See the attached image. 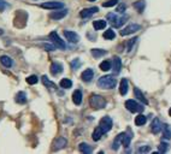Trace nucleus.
<instances>
[{
	"label": "nucleus",
	"mask_w": 171,
	"mask_h": 154,
	"mask_svg": "<svg viewBox=\"0 0 171 154\" xmlns=\"http://www.w3.org/2000/svg\"><path fill=\"white\" fill-rule=\"evenodd\" d=\"M107 52L106 51H104V49H98V48H94V49H92V56H93L94 58H100L102 56H105Z\"/></svg>",
	"instance_id": "27"
},
{
	"label": "nucleus",
	"mask_w": 171,
	"mask_h": 154,
	"mask_svg": "<svg viewBox=\"0 0 171 154\" xmlns=\"http://www.w3.org/2000/svg\"><path fill=\"white\" fill-rule=\"evenodd\" d=\"M169 114H170V117H171V108L169 110Z\"/></svg>",
	"instance_id": "43"
},
{
	"label": "nucleus",
	"mask_w": 171,
	"mask_h": 154,
	"mask_svg": "<svg viewBox=\"0 0 171 154\" xmlns=\"http://www.w3.org/2000/svg\"><path fill=\"white\" fill-rule=\"evenodd\" d=\"M111 69H112V71H113L114 75H118V73L121 72V69H122V60H121L119 57H113Z\"/></svg>",
	"instance_id": "10"
},
{
	"label": "nucleus",
	"mask_w": 171,
	"mask_h": 154,
	"mask_svg": "<svg viewBox=\"0 0 171 154\" xmlns=\"http://www.w3.org/2000/svg\"><path fill=\"white\" fill-rule=\"evenodd\" d=\"M78 149H80L81 153H84V154H89V153L93 152L92 147H89V145H87V143H81L78 146Z\"/></svg>",
	"instance_id": "25"
},
{
	"label": "nucleus",
	"mask_w": 171,
	"mask_h": 154,
	"mask_svg": "<svg viewBox=\"0 0 171 154\" xmlns=\"http://www.w3.org/2000/svg\"><path fill=\"white\" fill-rule=\"evenodd\" d=\"M67 15H68V10H60V11H54V12H52V14L49 15V17H51L52 19L58 21V19L64 18Z\"/></svg>",
	"instance_id": "15"
},
{
	"label": "nucleus",
	"mask_w": 171,
	"mask_h": 154,
	"mask_svg": "<svg viewBox=\"0 0 171 154\" xmlns=\"http://www.w3.org/2000/svg\"><path fill=\"white\" fill-rule=\"evenodd\" d=\"M146 122H147V118H146V116H143V114H139L137 117L135 118V124L137 126H141L143 124H146Z\"/></svg>",
	"instance_id": "26"
},
{
	"label": "nucleus",
	"mask_w": 171,
	"mask_h": 154,
	"mask_svg": "<svg viewBox=\"0 0 171 154\" xmlns=\"http://www.w3.org/2000/svg\"><path fill=\"white\" fill-rule=\"evenodd\" d=\"M71 68H72V70H77L78 68H80V65H81V61H80V59H74L72 61H71Z\"/></svg>",
	"instance_id": "35"
},
{
	"label": "nucleus",
	"mask_w": 171,
	"mask_h": 154,
	"mask_svg": "<svg viewBox=\"0 0 171 154\" xmlns=\"http://www.w3.org/2000/svg\"><path fill=\"white\" fill-rule=\"evenodd\" d=\"M140 25L139 24H129L128 27H125L123 30H121V35L122 36H125V35H130L133 33H136L137 30H140Z\"/></svg>",
	"instance_id": "11"
},
{
	"label": "nucleus",
	"mask_w": 171,
	"mask_h": 154,
	"mask_svg": "<svg viewBox=\"0 0 171 154\" xmlns=\"http://www.w3.org/2000/svg\"><path fill=\"white\" fill-rule=\"evenodd\" d=\"M102 135H104V133L101 131L100 128L98 126L97 129L94 130V133H93V135H92V137H93V140H94V141H99V140L101 138V136H102Z\"/></svg>",
	"instance_id": "30"
},
{
	"label": "nucleus",
	"mask_w": 171,
	"mask_h": 154,
	"mask_svg": "<svg viewBox=\"0 0 171 154\" xmlns=\"http://www.w3.org/2000/svg\"><path fill=\"white\" fill-rule=\"evenodd\" d=\"M7 6H9V5H7V3L5 1V0H0V12L5 11Z\"/></svg>",
	"instance_id": "40"
},
{
	"label": "nucleus",
	"mask_w": 171,
	"mask_h": 154,
	"mask_svg": "<svg viewBox=\"0 0 171 154\" xmlns=\"http://www.w3.org/2000/svg\"><path fill=\"white\" fill-rule=\"evenodd\" d=\"M72 101H74L75 105H81V102H82V92L80 91V89H77V91L74 92Z\"/></svg>",
	"instance_id": "18"
},
{
	"label": "nucleus",
	"mask_w": 171,
	"mask_h": 154,
	"mask_svg": "<svg viewBox=\"0 0 171 154\" xmlns=\"http://www.w3.org/2000/svg\"><path fill=\"white\" fill-rule=\"evenodd\" d=\"M145 5H146V4H145V0H139V1H136V3H134V7L139 11V12H142L143 11V9H145Z\"/></svg>",
	"instance_id": "32"
},
{
	"label": "nucleus",
	"mask_w": 171,
	"mask_h": 154,
	"mask_svg": "<svg viewBox=\"0 0 171 154\" xmlns=\"http://www.w3.org/2000/svg\"><path fill=\"white\" fill-rule=\"evenodd\" d=\"M0 63H1L3 65L6 66V68H11L12 66V59L10 57H7V56H1V57H0Z\"/></svg>",
	"instance_id": "23"
},
{
	"label": "nucleus",
	"mask_w": 171,
	"mask_h": 154,
	"mask_svg": "<svg viewBox=\"0 0 171 154\" xmlns=\"http://www.w3.org/2000/svg\"><path fill=\"white\" fill-rule=\"evenodd\" d=\"M151 150V148L148 147V146H143V147H140L139 149H137V153H147V152H150Z\"/></svg>",
	"instance_id": "41"
},
{
	"label": "nucleus",
	"mask_w": 171,
	"mask_h": 154,
	"mask_svg": "<svg viewBox=\"0 0 171 154\" xmlns=\"http://www.w3.org/2000/svg\"><path fill=\"white\" fill-rule=\"evenodd\" d=\"M131 137H133V134H131L130 130H128L127 133H121L118 134L113 141L112 143V149L117 150L119 148V146H124V147H128L130 145V141H131Z\"/></svg>",
	"instance_id": "1"
},
{
	"label": "nucleus",
	"mask_w": 171,
	"mask_h": 154,
	"mask_svg": "<svg viewBox=\"0 0 171 154\" xmlns=\"http://www.w3.org/2000/svg\"><path fill=\"white\" fill-rule=\"evenodd\" d=\"M99 128L101 129V131L104 134L109 133L112 129V119L110 117H107V116H106V117H102L100 123H99Z\"/></svg>",
	"instance_id": "6"
},
{
	"label": "nucleus",
	"mask_w": 171,
	"mask_h": 154,
	"mask_svg": "<svg viewBox=\"0 0 171 154\" xmlns=\"http://www.w3.org/2000/svg\"><path fill=\"white\" fill-rule=\"evenodd\" d=\"M42 82L48 88V89H56V84L53 82H51L48 78H47V76H42Z\"/></svg>",
	"instance_id": "29"
},
{
	"label": "nucleus",
	"mask_w": 171,
	"mask_h": 154,
	"mask_svg": "<svg viewBox=\"0 0 171 154\" xmlns=\"http://www.w3.org/2000/svg\"><path fill=\"white\" fill-rule=\"evenodd\" d=\"M125 9H127V5H125V4H119L116 11L118 12V14H123V12L125 11Z\"/></svg>",
	"instance_id": "39"
},
{
	"label": "nucleus",
	"mask_w": 171,
	"mask_h": 154,
	"mask_svg": "<svg viewBox=\"0 0 171 154\" xmlns=\"http://www.w3.org/2000/svg\"><path fill=\"white\" fill-rule=\"evenodd\" d=\"M64 36L67 37V40L70 41L71 43H77L80 41V35L75 31H71V30H64Z\"/></svg>",
	"instance_id": "9"
},
{
	"label": "nucleus",
	"mask_w": 171,
	"mask_h": 154,
	"mask_svg": "<svg viewBox=\"0 0 171 154\" xmlns=\"http://www.w3.org/2000/svg\"><path fill=\"white\" fill-rule=\"evenodd\" d=\"M114 37H116V34L112 29H109L104 33V38H106V40H113Z\"/></svg>",
	"instance_id": "31"
},
{
	"label": "nucleus",
	"mask_w": 171,
	"mask_h": 154,
	"mask_svg": "<svg viewBox=\"0 0 171 154\" xmlns=\"http://www.w3.org/2000/svg\"><path fill=\"white\" fill-rule=\"evenodd\" d=\"M125 107L128 111L133 112V113H136V112H142L143 111V106L139 102H136L135 100H127L125 101Z\"/></svg>",
	"instance_id": "5"
},
{
	"label": "nucleus",
	"mask_w": 171,
	"mask_h": 154,
	"mask_svg": "<svg viewBox=\"0 0 171 154\" xmlns=\"http://www.w3.org/2000/svg\"><path fill=\"white\" fill-rule=\"evenodd\" d=\"M44 46H45V48H47V51H54L56 49V46H51V45H47V43H45Z\"/></svg>",
	"instance_id": "42"
},
{
	"label": "nucleus",
	"mask_w": 171,
	"mask_h": 154,
	"mask_svg": "<svg viewBox=\"0 0 171 154\" xmlns=\"http://www.w3.org/2000/svg\"><path fill=\"white\" fill-rule=\"evenodd\" d=\"M100 69H101L102 71H109V70H111V63H110L109 60H104V61L100 64Z\"/></svg>",
	"instance_id": "33"
},
{
	"label": "nucleus",
	"mask_w": 171,
	"mask_h": 154,
	"mask_svg": "<svg viewBox=\"0 0 171 154\" xmlns=\"http://www.w3.org/2000/svg\"><path fill=\"white\" fill-rule=\"evenodd\" d=\"M89 104L94 110H101L106 106V100L98 94H93L89 99Z\"/></svg>",
	"instance_id": "3"
},
{
	"label": "nucleus",
	"mask_w": 171,
	"mask_h": 154,
	"mask_svg": "<svg viewBox=\"0 0 171 154\" xmlns=\"http://www.w3.org/2000/svg\"><path fill=\"white\" fill-rule=\"evenodd\" d=\"M162 130H163V136H164V138L170 140V138H171V128H170V125L164 124V125L162 126Z\"/></svg>",
	"instance_id": "22"
},
{
	"label": "nucleus",
	"mask_w": 171,
	"mask_h": 154,
	"mask_svg": "<svg viewBox=\"0 0 171 154\" xmlns=\"http://www.w3.org/2000/svg\"><path fill=\"white\" fill-rule=\"evenodd\" d=\"M49 38H51V41L54 43L56 47H58L60 49H65V48H67V45H65V42L59 37V35L57 34V31H52L49 34Z\"/></svg>",
	"instance_id": "7"
},
{
	"label": "nucleus",
	"mask_w": 171,
	"mask_h": 154,
	"mask_svg": "<svg viewBox=\"0 0 171 154\" xmlns=\"http://www.w3.org/2000/svg\"><path fill=\"white\" fill-rule=\"evenodd\" d=\"M42 9H47V10H60L64 7V4L60 1H47L41 4Z\"/></svg>",
	"instance_id": "8"
},
{
	"label": "nucleus",
	"mask_w": 171,
	"mask_h": 154,
	"mask_svg": "<svg viewBox=\"0 0 171 154\" xmlns=\"http://www.w3.org/2000/svg\"><path fill=\"white\" fill-rule=\"evenodd\" d=\"M151 130L153 134H159L162 131V123L159 120V118H154L152 124H151Z\"/></svg>",
	"instance_id": "13"
},
{
	"label": "nucleus",
	"mask_w": 171,
	"mask_h": 154,
	"mask_svg": "<svg viewBox=\"0 0 171 154\" xmlns=\"http://www.w3.org/2000/svg\"><path fill=\"white\" fill-rule=\"evenodd\" d=\"M93 76H94L93 70H92V69H87V70H84V71L82 72L81 78H82V81H84V82H90L92 78H93Z\"/></svg>",
	"instance_id": "17"
},
{
	"label": "nucleus",
	"mask_w": 171,
	"mask_h": 154,
	"mask_svg": "<svg viewBox=\"0 0 171 154\" xmlns=\"http://www.w3.org/2000/svg\"><path fill=\"white\" fill-rule=\"evenodd\" d=\"M134 93H135V96L142 102V104L143 105H148V101H147V99L146 98H145V95L141 93V91H140V89L139 88H135L134 89Z\"/></svg>",
	"instance_id": "19"
},
{
	"label": "nucleus",
	"mask_w": 171,
	"mask_h": 154,
	"mask_svg": "<svg viewBox=\"0 0 171 154\" xmlns=\"http://www.w3.org/2000/svg\"><path fill=\"white\" fill-rule=\"evenodd\" d=\"M16 101L18 104H25L27 102V94L24 92H18L16 95Z\"/></svg>",
	"instance_id": "24"
},
{
	"label": "nucleus",
	"mask_w": 171,
	"mask_h": 154,
	"mask_svg": "<svg viewBox=\"0 0 171 154\" xmlns=\"http://www.w3.org/2000/svg\"><path fill=\"white\" fill-rule=\"evenodd\" d=\"M67 143H68L67 138H64V137H58V138L54 140V142H53V148H54L56 150L62 149V148H64L65 146H67Z\"/></svg>",
	"instance_id": "14"
},
{
	"label": "nucleus",
	"mask_w": 171,
	"mask_h": 154,
	"mask_svg": "<svg viewBox=\"0 0 171 154\" xmlns=\"http://www.w3.org/2000/svg\"><path fill=\"white\" fill-rule=\"evenodd\" d=\"M51 72L52 75H59L60 72H63V65L60 63L56 61V63H52V65H51Z\"/></svg>",
	"instance_id": "16"
},
{
	"label": "nucleus",
	"mask_w": 171,
	"mask_h": 154,
	"mask_svg": "<svg viewBox=\"0 0 171 154\" xmlns=\"http://www.w3.org/2000/svg\"><path fill=\"white\" fill-rule=\"evenodd\" d=\"M136 41H137V37H134V38H131V40H129V42H128V52H130V51L133 49V46L135 45Z\"/></svg>",
	"instance_id": "37"
},
{
	"label": "nucleus",
	"mask_w": 171,
	"mask_h": 154,
	"mask_svg": "<svg viewBox=\"0 0 171 154\" xmlns=\"http://www.w3.org/2000/svg\"><path fill=\"white\" fill-rule=\"evenodd\" d=\"M119 93L121 95H125L128 93V80L123 78L121 81V84H119Z\"/></svg>",
	"instance_id": "21"
},
{
	"label": "nucleus",
	"mask_w": 171,
	"mask_h": 154,
	"mask_svg": "<svg viewBox=\"0 0 171 154\" xmlns=\"http://www.w3.org/2000/svg\"><path fill=\"white\" fill-rule=\"evenodd\" d=\"M167 149H169V145L165 143V142H162L160 146H159V152H160V153H165Z\"/></svg>",
	"instance_id": "38"
},
{
	"label": "nucleus",
	"mask_w": 171,
	"mask_h": 154,
	"mask_svg": "<svg viewBox=\"0 0 171 154\" xmlns=\"http://www.w3.org/2000/svg\"><path fill=\"white\" fill-rule=\"evenodd\" d=\"M98 11H99L98 7H89V9H84V10H82V11L80 12V16H81L82 18H88V17H90L92 15L97 14Z\"/></svg>",
	"instance_id": "12"
},
{
	"label": "nucleus",
	"mask_w": 171,
	"mask_h": 154,
	"mask_svg": "<svg viewBox=\"0 0 171 154\" xmlns=\"http://www.w3.org/2000/svg\"><path fill=\"white\" fill-rule=\"evenodd\" d=\"M107 19L109 22L113 25L114 28H119L122 27V24H124L128 19V16H122V17H118L116 14H109L107 15Z\"/></svg>",
	"instance_id": "4"
},
{
	"label": "nucleus",
	"mask_w": 171,
	"mask_h": 154,
	"mask_svg": "<svg viewBox=\"0 0 171 154\" xmlns=\"http://www.w3.org/2000/svg\"><path fill=\"white\" fill-rule=\"evenodd\" d=\"M116 84H117V80L111 75L102 76L98 80V87L101 89H113Z\"/></svg>",
	"instance_id": "2"
},
{
	"label": "nucleus",
	"mask_w": 171,
	"mask_h": 154,
	"mask_svg": "<svg viewBox=\"0 0 171 154\" xmlns=\"http://www.w3.org/2000/svg\"><path fill=\"white\" fill-rule=\"evenodd\" d=\"M59 84H60V87L64 88V89H69V88L72 87V82H71V80H69V78H63V80L60 81Z\"/></svg>",
	"instance_id": "28"
},
{
	"label": "nucleus",
	"mask_w": 171,
	"mask_h": 154,
	"mask_svg": "<svg viewBox=\"0 0 171 154\" xmlns=\"http://www.w3.org/2000/svg\"><path fill=\"white\" fill-rule=\"evenodd\" d=\"M88 1H95V0H88Z\"/></svg>",
	"instance_id": "44"
},
{
	"label": "nucleus",
	"mask_w": 171,
	"mask_h": 154,
	"mask_svg": "<svg viewBox=\"0 0 171 154\" xmlns=\"http://www.w3.org/2000/svg\"><path fill=\"white\" fill-rule=\"evenodd\" d=\"M39 82V78H37V76L35 75H31L29 77H27V83L28 84H36Z\"/></svg>",
	"instance_id": "34"
},
{
	"label": "nucleus",
	"mask_w": 171,
	"mask_h": 154,
	"mask_svg": "<svg viewBox=\"0 0 171 154\" xmlns=\"http://www.w3.org/2000/svg\"><path fill=\"white\" fill-rule=\"evenodd\" d=\"M106 21H104V19H98V21H94L93 22V27L95 30H101L104 29L105 27H106Z\"/></svg>",
	"instance_id": "20"
},
{
	"label": "nucleus",
	"mask_w": 171,
	"mask_h": 154,
	"mask_svg": "<svg viewBox=\"0 0 171 154\" xmlns=\"http://www.w3.org/2000/svg\"><path fill=\"white\" fill-rule=\"evenodd\" d=\"M117 4H118V0H109V1L104 3L102 6H104V7H112V6L117 5Z\"/></svg>",
	"instance_id": "36"
}]
</instances>
